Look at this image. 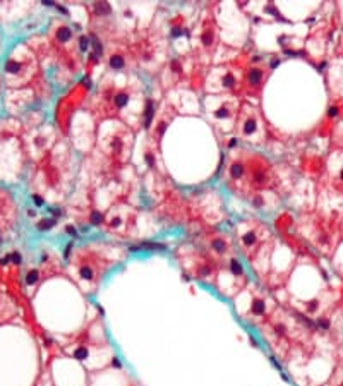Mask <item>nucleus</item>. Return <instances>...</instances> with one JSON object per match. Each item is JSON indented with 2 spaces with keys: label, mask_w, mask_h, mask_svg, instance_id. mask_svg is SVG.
<instances>
[{
  "label": "nucleus",
  "mask_w": 343,
  "mask_h": 386,
  "mask_svg": "<svg viewBox=\"0 0 343 386\" xmlns=\"http://www.w3.org/2000/svg\"><path fill=\"white\" fill-rule=\"evenodd\" d=\"M79 276H81L82 280H86V282H91V280H94L96 273H94L91 264H82V266L79 268Z\"/></svg>",
  "instance_id": "f257e3e1"
},
{
  "label": "nucleus",
  "mask_w": 343,
  "mask_h": 386,
  "mask_svg": "<svg viewBox=\"0 0 343 386\" xmlns=\"http://www.w3.org/2000/svg\"><path fill=\"white\" fill-rule=\"evenodd\" d=\"M153 115H155V103H153L151 100H148L146 101V110H144V127L146 129L151 125Z\"/></svg>",
  "instance_id": "f03ea898"
},
{
  "label": "nucleus",
  "mask_w": 343,
  "mask_h": 386,
  "mask_svg": "<svg viewBox=\"0 0 343 386\" xmlns=\"http://www.w3.org/2000/svg\"><path fill=\"white\" fill-rule=\"evenodd\" d=\"M256 242H257V234L254 230L245 232V234L242 235V244H244V247H247V249L254 247V246H256Z\"/></svg>",
  "instance_id": "7ed1b4c3"
},
{
  "label": "nucleus",
  "mask_w": 343,
  "mask_h": 386,
  "mask_svg": "<svg viewBox=\"0 0 343 386\" xmlns=\"http://www.w3.org/2000/svg\"><path fill=\"white\" fill-rule=\"evenodd\" d=\"M244 172H245V167H244L240 161H235L232 167H230V177H232L233 180H237V178H242V177H244Z\"/></svg>",
  "instance_id": "20e7f679"
},
{
  "label": "nucleus",
  "mask_w": 343,
  "mask_h": 386,
  "mask_svg": "<svg viewBox=\"0 0 343 386\" xmlns=\"http://www.w3.org/2000/svg\"><path fill=\"white\" fill-rule=\"evenodd\" d=\"M251 312H252L254 316H264V312H266V304H264V300H261V299H256V300L251 304Z\"/></svg>",
  "instance_id": "39448f33"
},
{
  "label": "nucleus",
  "mask_w": 343,
  "mask_h": 386,
  "mask_svg": "<svg viewBox=\"0 0 343 386\" xmlns=\"http://www.w3.org/2000/svg\"><path fill=\"white\" fill-rule=\"evenodd\" d=\"M262 81V71L261 69H251L249 71V82L254 86H257Z\"/></svg>",
  "instance_id": "423d86ee"
},
{
  "label": "nucleus",
  "mask_w": 343,
  "mask_h": 386,
  "mask_svg": "<svg viewBox=\"0 0 343 386\" xmlns=\"http://www.w3.org/2000/svg\"><path fill=\"white\" fill-rule=\"evenodd\" d=\"M252 180H254V185H257V187H262V185L266 184V180H268V177H266L264 170H257V172H254L252 175Z\"/></svg>",
  "instance_id": "0eeeda50"
},
{
  "label": "nucleus",
  "mask_w": 343,
  "mask_h": 386,
  "mask_svg": "<svg viewBox=\"0 0 343 386\" xmlns=\"http://www.w3.org/2000/svg\"><path fill=\"white\" fill-rule=\"evenodd\" d=\"M124 65H125V60H124L122 55H112L110 57V67L112 69L120 71V69H124Z\"/></svg>",
  "instance_id": "6e6552de"
},
{
  "label": "nucleus",
  "mask_w": 343,
  "mask_h": 386,
  "mask_svg": "<svg viewBox=\"0 0 343 386\" xmlns=\"http://www.w3.org/2000/svg\"><path fill=\"white\" fill-rule=\"evenodd\" d=\"M230 271H232V275H235V276H242L244 275V268H242V264H240L239 259H230Z\"/></svg>",
  "instance_id": "1a4fd4ad"
},
{
  "label": "nucleus",
  "mask_w": 343,
  "mask_h": 386,
  "mask_svg": "<svg viewBox=\"0 0 343 386\" xmlns=\"http://www.w3.org/2000/svg\"><path fill=\"white\" fill-rule=\"evenodd\" d=\"M113 101H115V107L117 108H124L127 103H129V94H127V93H119L113 98Z\"/></svg>",
  "instance_id": "9d476101"
},
{
  "label": "nucleus",
  "mask_w": 343,
  "mask_h": 386,
  "mask_svg": "<svg viewBox=\"0 0 343 386\" xmlns=\"http://www.w3.org/2000/svg\"><path fill=\"white\" fill-rule=\"evenodd\" d=\"M5 71L9 72V74H17V72L21 71V64L17 60L10 59V60H7V64H5Z\"/></svg>",
  "instance_id": "9b49d317"
},
{
  "label": "nucleus",
  "mask_w": 343,
  "mask_h": 386,
  "mask_svg": "<svg viewBox=\"0 0 343 386\" xmlns=\"http://www.w3.org/2000/svg\"><path fill=\"white\" fill-rule=\"evenodd\" d=\"M211 249H214L216 252H225L227 251V242L223 239H213L211 240Z\"/></svg>",
  "instance_id": "f8f14e48"
},
{
  "label": "nucleus",
  "mask_w": 343,
  "mask_h": 386,
  "mask_svg": "<svg viewBox=\"0 0 343 386\" xmlns=\"http://www.w3.org/2000/svg\"><path fill=\"white\" fill-rule=\"evenodd\" d=\"M57 38H58V41L65 43L72 38V31L69 29V28H60V29L57 31Z\"/></svg>",
  "instance_id": "ddd939ff"
},
{
  "label": "nucleus",
  "mask_w": 343,
  "mask_h": 386,
  "mask_svg": "<svg viewBox=\"0 0 343 386\" xmlns=\"http://www.w3.org/2000/svg\"><path fill=\"white\" fill-rule=\"evenodd\" d=\"M256 129H257L256 120H254V119H247L245 120V125H244V132H245V134H254V132H256Z\"/></svg>",
  "instance_id": "4468645a"
},
{
  "label": "nucleus",
  "mask_w": 343,
  "mask_h": 386,
  "mask_svg": "<svg viewBox=\"0 0 343 386\" xmlns=\"http://www.w3.org/2000/svg\"><path fill=\"white\" fill-rule=\"evenodd\" d=\"M94 9H96V12L100 14V16H108L110 14V5H108L107 2H100L94 5Z\"/></svg>",
  "instance_id": "2eb2a0df"
},
{
  "label": "nucleus",
  "mask_w": 343,
  "mask_h": 386,
  "mask_svg": "<svg viewBox=\"0 0 343 386\" xmlns=\"http://www.w3.org/2000/svg\"><path fill=\"white\" fill-rule=\"evenodd\" d=\"M55 223H57L55 218H46V220H41L38 223V228H40V230H48V228H52Z\"/></svg>",
  "instance_id": "dca6fc26"
},
{
  "label": "nucleus",
  "mask_w": 343,
  "mask_h": 386,
  "mask_svg": "<svg viewBox=\"0 0 343 386\" xmlns=\"http://www.w3.org/2000/svg\"><path fill=\"white\" fill-rule=\"evenodd\" d=\"M38 278H40L38 269H31V271L26 275V283H28V285H34V283L38 282Z\"/></svg>",
  "instance_id": "f3484780"
},
{
  "label": "nucleus",
  "mask_w": 343,
  "mask_h": 386,
  "mask_svg": "<svg viewBox=\"0 0 343 386\" xmlns=\"http://www.w3.org/2000/svg\"><path fill=\"white\" fill-rule=\"evenodd\" d=\"M87 348L86 347H79V348H76V352H74V357L77 360H84V359H87Z\"/></svg>",
  "instance_id": "a211bd4d"
},
{
  "label": "nucleus",
  "mask_w": 343,
  "mask_h": 386,
  "mask_svg": "<svg viewBox=\"0 0 343 386\" xmlns=\"http://www.w3.org/2000/svg\"><path fill=\"white\" fill-rule=\"evenodd\" d=\"M211 43H213V29H206L203 33V45L209 46Z\"/></svg>",
  "instance_id": "6ab92c4d"
},
{
  "label": "nucleus",
  "mask_w": 343,
  "mask_h": 386,
  "mask_svg": "<svg viewBox=\"0 0 343 386\" xmlns=\"http://www.w3.org/2000/svg\"><path fill=\"white\" fill-rule=\"evenodd\" d=\"M89 221H91L93 225L103 223V214H101L100 211H93V213H91V216H89Z\"/></svg>",
  "instance_id": "aec40b11"
},
{
  "label": "nucleus",
  "mask_w": 343,
  "mask_h": 386,
  "mask_svg": "<svg viewBox=\"0 0 343 386\" xmlns=\"http://www.w3.org/2000/svg\"><path fill=\"white\" fill-rule=\"evenodd\" d=\"M221 82H223L225 88H232V86L235 84V77H233L232 74H225L223 79H221Z\"/></svg>",
  "instance_id": "412c9836"
},
{
  "label": "nucleus",
  "mask_w": 343,
  "mask_h": 386,
  "mask_svg": "<svg viewBox=\"0 0 343 386\" xmlns=\"http://www.w3.org/2000/svg\"><path fill=\"white\" fill-rule=\"evenodd\" d=\"M79 48H81V52L89 50V38H87V36H81V38H79Z\"/></svg>",
  "instance_id": "4be33fe9"
},
{
  "label": "nucleus",
  "mask_w": 343,
  "mask_h": 386,
  "mask_svg": "<svg viewBox=\"0 0 343 386\" xmlns=\"http://www.w3.org/2000/svg\"><path fill=\"white\" fill-rule=\"evenodd\" d=\"M214 115H216L218 119H227L228 115H230V112H228V108H227V107H220L216 112H214Z\"/></svg>",
  "instance_id": "5701e85b"
},
{
  "label": "nucleus",
  "mask_w": 343,
  "mask_h": 386,
  "mask_svg": "<svg viewBox=\"0 0 343 386\" xmlns=\"http://www.w3.org/2000/svg\"><path fill=\"white\" fill-rule=\"evenodd\" d=\"M316 326L321 328V330H328V328H330V321H328V319H324V318H319V319H317V323H316Z\"/></svg>",
  "instance_id": "b1692460"
},
{
  "label": "nucleus",
  "mask_w": 343,
  "mask_h": 386,
  "mask_svg": "<svg viewBox=\"0 0 343 386\" xmlns=\"http://www.w3.org/2000/svg\"><path fill=\"white\" fill-rule=\"evenodd\" d=\"M209 273H211V268H209V266H208V264H206V266H201V268H199L198 275L201 276V278H204V276H208V275H209Z\"/></svg>",
  "instance_id": "393cba45"
},
{
  "label": "nucleus",
  "mask_w": 343,
  "mask_h": 386,
  "mask_svg": "<svg viewBox=\"0 0 343 386\" xmlns=\"http://www.w3.org/2000/svg\"><path fill=\"white\" fill-rule=\"evenodd\" d=\"M10 261H12L14 264H21V261H23V257H21V254H19V252H17V251H16V252H12V254H10Z\"/></svg>",
  "instance_id": "a878e982"
},
{
  "label": "nucleus",
  "mask_w": 343,
  "mask_h": 386,
  "mask_svg": "<svg viewBox=\"0 0 343 386\" xmlns=\"http://www.w3.org/2000/svg\"><path fill=\"white\" fill-rule=\"evenodd\" d=\"M120 223H122V220H120L119 216H115V218H112V220H110V227L112 228H117Z\"/></svg>",
  "instance_id": "bb28decb"
},
{
  "label": "nucleus",
  "mask_w": 343,
  "mask_h": 386,
  "mask_svg": "<svg viewBox=\"0 0 343 386\" xmlns=\"http://www.w3.org/2000/svg\"><path fill=\"white\" fill-rule=\"evenodd\" d=\"M146 161H148L149 167H155V156L151 153H146Z\"/></svg>",
  "instance_id": "cd10ccee"
},
{
  "label": "nucleus",
  "mask_w": 343,
  "mask_h": 386,
  "mask_svg": "<svg viewBox=\"0 0 343 386\" xmlns=\"http://www.w3.org/2000/svg\"><path fill=\"white\" fill-rule=\"evenodd\" d=\"M316 309H317V300H311V302H309V305H307V311L309 312H314Z\"/></svg>",
  "instance_id": "c85d7f7f"
},
{
  "label": "nucleus",
  "mask_w": 343,
  "mask_h": 386,
  "mask_svg": "<svg viewBox=\"0 0 343 386\" xmlns=\"http://www.w3.org/2000/svg\"><path fill=\"white\" fill-rule=\"evenodd\" d=\"M65 232H67L69 235H72V237H76V235H77L76 228H74V227H71V225H67V227H65Z\"/></svg>",
  "instance_id": "c756f323"
},
{
  "label": "nucleus",
  "mask_w": 343,
  "mask_h": 386,
  "mask_svg": "<svg viewBox=\"0 0 343 386\" xmlns=\"http://www.w3.org/2000/svg\"><path fill=\"white\" fill-rule=\"evenodd\" d=\"M252 204L256 206V208H261V206H262V199L257 196V198H254V199H252Z\"/></svg>",
  "instance_id": "7c9ffc66"
},
{
  "label": "nucleus",
  "mask_w": 343,
  "mask_h": 386,
  "mask_svg": "<svg viewBox=\"0 0 343 386\" xmlns=\"http://www.w3.org/2000/svg\"><path fill=\"white\" fill-rule=\"evenodd\" d=\"M328 115H330V117H336V115H338V108L336 107H331L330 112H328Z\"/></svg>",
  "instance_id": "2f4dec72"
},
{
  "label": "nucleus",
  "mask_w": 343,
  "mask_h": 386,
  "mask_svg": "<svg viewBox=\"0 0 343 386\" xmlns=\"http://www.w3.org/2000/svg\"><path fill=\"white\" fill-rule=\"evenodd\" d=\"M33 201H34V204H36V206H41V204H43V199L40 198V196H36V194L33 196Z\"/></svg>",
  "instance_id": "473e14b6"
},
{
  "label": "nucleus",
  "mask_w": 343,
  "mask_h": 386,
  "mask_svg": "<svg viewBox=\"0 0 343 386\" xmlns=\"http://www.w3.org/2000/svg\"><path fill=\"white\" fill-rule=\"evenodd\" d=\"M275 330H276V333H280V335L285 333V326H283V325H278V326L275 328Z\"/></svg>",
  "instance_id": "72a5a7b5"
},
{
  "label": "nucleus",
  "mask_w": 343,
  "mask_h": 386,
  "mask_svg": "<svg viewBox=\"0 0 343 386\" xmlns=\"http://www.w3.org/2000/svg\"><path fill=\"white\" fill-rule=\"evenodd\" d=\"M165 127H166V124H160V127H158V134H160V136L165 132Z\"/></svg>",
  "instance_id": "f704fd0d"
},
{
  "label": "nucleus",
  "mask_w": 343,
  "mask_h": 386,
  "mask_svg": "<svg viewBox=\"0 0 343 386\" xmlns=\"http://www.w3.org/2000/svg\"><path fill=\"white\" fill-rule=\"evenodd\" d=\"M112 366H113V367H120V360L119 359H112Z\"/></svg>",
  "instance_id": "c9c22d12"
},
{
  "label": "nucleus",
  "mask_w": 343,
  "mask_h": 386,
  "mask_svg": "<svg viewBox=\"0 0 343 386\" xmlns=\"http://www.w3.org/2000/svg\"><path fill=\"white\" fill-rule=\"evenodd\" d=\"M71 249H72V244H69V246H67V249H65V257H67L69 254H71Z\"/></svg>",
  "instance_id": "e433bc0d"
},
{
  "label": "nucleus",
  "mask_w": 343,
  "mask_h": 386,
  "mask_svg": "<svg viewBox=\"0 0 343 386\" xmlns=\"http://www.w3.org/2000/svg\"><path fill=\"white\" fill-rule=\"evenodd\" d=\"M228 146H230V148H233V146H237V139H230V143H228Z\"/></svg>",
  "instance_id": "4c0bfd02"
},
{
  "label": "nucleus",
  "mask_w": 343,
  "mask_h": 386,
  "mask_svg": "<svg viewBox=\"0 0 343 386\" xmlns=\"http://www.w3.org/2000/svg\"><path fill=\"white\" fill-rule=\"evenodd\" d=\"M278 64H280V60H273V62H271V67H276Z\"/></svg>",
  "instance_id": "58836bf2"
},
{
  "label": "nucleus",
  "mask_w": 343,
  "mask_h": 386,
  "mask_svg": "<svg viewBox=\"0 0 343 386\" xmlns=\"http://www.w3.org/2000/svg\"><path fill=\"white\" fill-rule=\"evenodd\" d=\"M340 178L343 180V168H341V172H340Z\"/></svg>",
  "instance_id": "ea45409f"
}]
</instances>
